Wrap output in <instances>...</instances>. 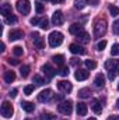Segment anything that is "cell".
Instances as JSON below:
<instances>
[{
	"mask_svg": "<svg viewBox=\"0 0 119 120\" xmlns=\"http://www.w3.org/2000/svg\"><path fill=\"white\" fill-rule=\"evenodd\" d=\"M14 80H16V73L14 71L10 70V71H6L4 73V81L6 82H13Z\"/></svg>",
	"mask_w": 119,
	"mask_h": 120,
	"instance_id": "cell-20",
	"label": "cell"
},
{
	"mask_svg": "<svg viewBox=\"0 0 119 120\" xmlns=\"http://www.w3.org/2000/svg\"><path fill=\"white\" fill-rule=\"evenodd\" d=\"M48 41H49V45L52 48H56V46H60L62 42H63V34L59 32V31H53L49 34L48 36Z\"/></svg>",
	"mask_w": 119,
	"mask_h": 120,
	"instance_id": "cell-1",
	"label": "cell"
},
{
	"mask_svg": "<svg viewBox=\"0 0 119 120\" xmlns=\"http://www.w3.org/2000/svg\"><path fill=\"white\" fill-rule=\"evenodd\" d=\"M77 36V39L81 42V43H88L90 42V35H88V32H86V31H81L79 35H76Z\"/></svg>",
	"mask_w": 119,
	"mask_h": 120,
	"instance_id": "cell-17",
	"label": "cell"
},
{
	"mask_svg": "<svg viewBox=\"0 0 119 120\" xmlns=\"http://www.w3.org/2000/svg\"><path fill=\"white\" fill-rule=\"evenodd\" d=\"M87 112H88L87 105H86L84 102H79V103H77V115H79V116H86Z\"/></svg>",
	"mask_w": 119,
	"mask_h": 120,
	"instance_id": "cell-14",
	"label": "cell"
},
{
	"mask_svg": "<svg viewBox=\"0 0 119 120\" xmlns=\"http://www.w3.org/2000/svg\"><path fill=\"white\" fill-rule=\"evenodd\" d=\"M52 3H55V4H59V3H63L64 0H51Z\"/></svg>",
	"mask_w": 119,
	"mask_h": 120,
	"instance_id": "cell-45",
	"label": "cell"
},
{
	"mask_svg": "<svg viewBox=\"0 0 119 120\" xmlns=\"http://www.w3.org/2000/svg\"><path fill=\"white\" fill-rule=\"evenodd\" d=\"M77 63H80V61H77V59H71V64H73V66H76Z\"/></svg>",
	"mask_w": 119,
	"mask_h": 120,
	"instance_id": "cell-47",
	"label": "cell"
},
{
	"mask_svg": "<svg viewBox=\"0 0 119 120\" xmlns=\"http://www.w3.org/2000/svg\"><path fill=\"white\" fill-rule=\"evenodd\" d=\"M90 77V71L87 70H83V68H79L76 73H74V78L79 80V81H83V80H87Z\"/></svg>",
	"mask_w": 119,
	"mask_h": 120,
	"instance_id": "cell-9",
	"label": "cell"
},
{
	"mask_svg": "<svg viewBox=\"0 0 119 120\" xmlns=\"http://www.w3.org/2000/svg\"><path fill=\"white\" fill-rule=\"evenodd\" d=\"M13 113H14V109H13L11 103L7 102V101H4V102L1 103V116H3L4 119H10V117L13 116Z\"/></svg>",
	"mask_w": 119,
	"mask_h": 120,
	"instance_id": "cell-4",
	"label": "cell"
},
{
	"mask_svg": "<svg viewBox=\"0 0 119 120\" xmlns=\"http://www.w3.org/2000/svg\"><path fill=\"white\" fill-rule=\"evenodd\" d=\"M111 55L112 56H119V43L112 45V49H111Z\"/></svg>",
	"mask_w": 119,
	"mask_h": 120,
	"instance_id": "cell-30",
	"label": "cell"
},
{
	"mask_svg": "<svg viewBox=\"0 0 119 120\" xmlns=\"http://www.w3.org/2000/svg\"><path fill=\"white\" fill-rule=\"evenodd\" d=\"M118 90H119V84H118Z\"/></svg>",
	"mask_w": 119,
	"mask_h": 120,
	"instance_id": "cell-50",
	"label": "cell"
},
{
	"mask_svg": "<svg viewBox=\"0 0 119 120\" xmlns=\"http://www.w3.org/2000/svg\"><path fill=\"white\" fill-rule=\"evenodd\" d=\"M34 90H35V85H27V87L24 88V94H25V95H31V94L34 92Z\"/></svg>",
	"mask_w": 119,
	"mask_h": 120,
	"instance_id": "cell-35",
	"label": "cell"
},
{
	"mask_svg": "<svg viewBox=\"0 0 119 120\" xmlns=\"http://www.w3.org/2000/svg\"><path fill=\"white\" fill-rule=\"evenodd\" d=\"M39 21H41V20H39V18H36V17H34V18H31V25H36V24H39Z\"/></svg>",
	"mask_w": 119,
	"mask_h": 120,
	"instance_id": "cell-41",
	"label": "cell"
},
{
	"mask_svg": "<svg viewBox=\"0 0 119 120\" xmlns=\"http://www.w3.org/2000/svg\"><path fill=\"white\" fill-rule=\"evenodd\" d=\"M91 109H92V112L97 113V115H99V113L102 112V105L99 103L98 99H94V101H92V103H91Z\"/></svg>",
	"mask_w": 119,
	"mask_h": 120,
	"instance_id": "cell-16",
	"label": "cell"
},
{
	"mask_svg": "<svg viewBox=\"0 0 119 120\" xmlns=\"http://www.w3.org/2000/svg\"><path fill=\"white\" fill-rule=\"evenodd\" d=\"M94 84H95V87H98V88H102L104 85H105V77H104V74H97L95 75V80H94Z\"/></svg>",
	"mask_w": 119,
	"mask_h": 120,
	"instance_id": "cell-15",
	"label": "cell"
},
{
	"mask_svg": "<svg viewBox=\"0 0 119 120\" xmlns=\"http://www.w3.org/2000/svg\"><path fill=\"white\" fill-rule=\"evenodd\" d=\"M112 31L115 35H119V20H116L114 24H112Z\"/></svg>",
	"mask_w": 119,
	"mask_h": 120,
	"instance_id": "cell-36",
	"label": "cell"
},
{
	"mask_svg": "<svg viewBox=\"0 0 119 120\" xmlns=\"http://www.w3.org/2000/svg\"><path fill=\"white\" fill-rule=\"evenodd\" d=\"M87 120H97L95 117H90V119H87Z\"/></svg>",
	"mask_w": 119,
	"mask_h": 120,
	"instance_id": "cell-49",
	"label": "cell"
},
{
	"mask_svg": "<svg viewBox=\"0 0 119 120\" xmlns=\"http://www.w3.org/2000/svg\"><path fill=\"white\" fill-rule=\"evenodd\" d=\"M81 31H83V27H81L80 24H71L70 28H69V32H70L71 35H79Z\"/></svg>",
	"mask_w": 119,
	"mask_h": 120,
	"instance_id": "cell-18",
	"label": "cell"
},
{
	"mask_svg": "<svg viewBox=\"0 0 119 120\" xmlns=\"http://www.w3.org/2000/svg\"><path fill=\"white\" fill-rule=\"evenodd\" d=\"M20 74H21V77H28V74H30V66H23L21 68H20Z\"/></svg>",
	"mask_w": 119,
	"mask_h": 120,
	"instance_id": "cell-27",
	"label": "cell"
},
{
	"mask_svg": "<svg viewBox=\"0 0 119 120\" xmlns=\"http://www.w3.org/2000/svg\"><path fill=\"white\" fill-rule=\"evenodd\" d=\"M52 60H53L58 66H63V63H64V56H63V55H55V56L52 57Z\"/></svg>",
	"mask_w": 119,
	"mask_h": 120,
	"instance_id": "cell-25",
	"label": "cell"
},
{
	"mask_svg": "<svg viewBox=\"0 0 119 120\" xmlns=\"http://www.w3.org/2000/svg\"><path fill=\"white\" fill-rule=\"evenodd\" d=\"M109 13L112 15H119V8L116 6H109Z\"/></svg>",
	"mask_w": 119,
	"mask_h": 120,
	"instance_id": "cell-37",
	"label": "cell"
},
{
	"mask_svg": "<svg viewBox=\"0 0 119 120\" xmlns=\"http://www.w3.org/2000/svg\"><path fill=\"white\" fill-rule=\"evenodd\" d=\"M25 120H31V119H25Z\"/></svg>",
	"mask_w": 119,
	"mask_h": 120,
	"instance_id": "cell-51",
	"label": "cell"
},
{
	"mask_svg": "<svg viewBox=\"0 0 119 120\" xmlns=\"http://www.w3.org/2000/svg\"><path fill=\"white\" fill-rule=\"evenodd\" d=\"M35 10H36V13H38V14H41V13L44 11V4L36 3V4H35Z\"/></svg>",
	"mask_w": 119,
	"mask_h": 120,
	"instance_id": "cell-40",
	"label": "cell"
},
{
	"mask_svg": "<svg viewBox=\"0 0 119 120\" xmlns=\"http://www.w3.org/2000/svg\"><path fill=\"white\" fill-rule=\"evenodd\" d=\"M119 66V60H108L107 63H105V67L108 68V70H112V68H116Z\"/></svg>",
	"mask_w": 119,
	"mask_h": 120,
	"instance_id": "cell-22",
	"label": "cell"
},
{
	"mask_svg": "<svg viewBox=\"0 0 119 120\" xmlns=\"http://www.w3.org/2000/svg\"><path fill=\"white\" fill-rule=\"evenodd\" d=\"M52 98V90H44L38 95V101L39 102H48Z\"/></svg>",
	"mask_w": 119,
	"mask_h": 120,
	"instance_id": "cell-12",
	"label": "cell"
},
{
	"mask_svg": "<svg viewBox=\"0 0 119 120\" xmlns=\"http://www.w3.org/2000/svg\"><path fill=\"white\" fill-rule=\"evenodd\" d=\"M34 82H36V85H44L45 80L41 75H34Z\"/></svg>",
	"mask_w": 119,
	"mask_h": 120,
	"instance_id": "cell-32",
	"label": "cell"
},
{
	"mask_svg": "<svg viewBox=\"0 0 119 120\" xmlns=\"http://www.w3.org/2000/svg\"><path fill=\"white\" fill-rule=\"evenodd\" d=\"M116 106H118V109H119V99L116 101Z\"/></svg>",
	"mask_w": 119,
	"mask_h": 120,
	"instance_id": "cell-48",
	"label": "cell"
},
{
	"mask_svg": "<svg viewBox=\"0 0 119 120\" xmlns=\"http://www.w3.org/2000/svg\"><path fill=\"white\" fill-rule=\"evenodd\" d=\"M69 50H70L73 55H84V53H86V49H84L83 46L77 45V43H71V45L69 46Z\"/></svg>",
	"mask_w": 119,
	"mask_h": 120,
	"instance_id": "cell-10",
	"label": "cell"
},
{
	"mask_svg": "<svg viewBox=\"0 0 119 120\" xmlns=\"http://www.w3.org/2000/svg\"><path fill=\"white\" fill-rule=\"evenodd\" d=\"M21 108H23L25 112H28V113L34 112V109H35L34 103H31V102H23V103H21Z\"/></svg>",
	"mask_w": 119,
	"mask_h": 120,
	"instance_id": "cell-21",
	"label": "cell"
},
{
	"mask_svg": "<svg viewBox=\"0 0 119 120\" xmlns=\"http://www.w3.org/2000/svg\"><path fill=\"white\" fill-rule=\"evenodd\" d=\"M86 66L88 67L90 70H94V68L97 67V63H95L94 60H86Z\"/></svg>",
	"mask_w": 119,
	"mask_h": 120,
	"instance_id": "cell-34",
	"label": "cell"
},
{
	"mask_svg": "<svg viewBox=\"0 0 119 120\" xmlns=\"http://www.w3.org/2000/svg\"><path fill=\"white\" fill-rule=\"evenodd\" d=\"M39 27H41L42 30H48V28H49V21H48L46 18H42V20L39 21Z\"/></svg>",
	"mask_w": 119,
	"mask_h": 120,
	"instance_id": "cell-29",
	"label": "cell"
},
{
	"mask_svg": "<svg viewBox=\"0 0 119 120\" xmlns=\"http://www.w3.org/2000/svg\"><path fill=\"white\" fill-rule=\"evenodd\" d=\"M4 21H6V24H16V22H17V17H16L14 14H11V15L6 17Z\"/></svg>",
	"mask_w": 119,
	"mask_h": 120,
	"instance_id": "cell-28",
	"label": "cell"
},
{
	"mask_svg": "<svg viewBox=\"0 0 119 120\" xmlns=\"http://www.w3.org/2000/svg\"><path fill=\"white\" fill-rule=\"evenodd\" d=\"M8 63H10L11 66H17V64H18L20 61H18L17 59H11V57H10V59H8Z\"/></svg>",
	"mask_w": 119,
	"mask_h": 120,
	"instance_id": "cell-42",
	"label": "cell"
},
{
	"mask_svg": "<svg viewBox=\"0 0 119 120\" xmlns=\"http://www.w3.org/2000/svg\"><path fill=\"white\" fill-rule=\"evenodd\" d=\"M32 41H34V45H35L36 49H44L45 42H44V39L41 38V35L38 32H32Z\"/></svg>",
	"mask_w": 119,
	"mask_h": 120,
	"instance_id": "cell-6",
	"label": "cell"
},
{
	"mask_svg": "<svg viewBox=\"0 0 119 120\" xmlns=\"http://www.w3.org/2000/svg\"><path fill=\"white\" fill-rule=\"evenodd\" d=\"M52 22L55 25H62L63 24V14L62 11H55L53 15H52Z\"/></svg>",
	"mask_w": 119,
	"mask_h": 120,
	"instance_id": "cell-13",
	"label": "cell"
},
{
	"mask_svg": "<svg viewBox=\"0 0 119 120\" xmlns=\"http://www.w3.org/2000/svg\"><path fill=\"white\" fill-rule=\"evenodd\" d=\"M90 95H91V91H90V88H81V90L79 91V96H80V98H83V99L90 98Z\"/></svg>",
	"mask_w": 119,
	"mask_h": 120,
	"instance_id": "cell-23",
	"label": "cell"
},
{
	"mask_svg": "<svg viewBox=\"0 0 119 120\" xmlns=\"http://www.w3.org/2000/svg\"><path fill=\"white\" fill-rule=\"evenodd\" d=\"M17 92H18L17 90H13V91H10V94H8V95H10V98H16V96H17Z\"/></svg>",
	"mask_w": 119,
	"mask_h": 120,
	"instance_id": "cell-43",
	"label": "cell"
},
{
	"mask_svg": "<svg viewBox=\"0 0 119 120\" xmlns=\"http://www.w3.org/2000/svg\"><path fill=\"white\" fill-rule=\"evenodd\" d=\"M58 110H59L62 115H70L73 112V103H71V101L62 102L59 106H58Z\"/></svg>",
	"mask_w": 119,
	"mask_h": 120,
	"instance_id": "cell-5",
	"label": "cell"
},
{
	"mask_svg": "<svg viewBox=\"0 0 119 120\" xmlns=\"http://www.w3.org/2000/svg\"><path fill=\"white\" fill-rule=\"evenodd\" d=\"M16 7H17V11L20 14H28L31 10V4H30V0H17L16 3Z\"/></svg>",
	"mask_w": 119,
	"mask_h": 120,
	"instance_id": "cell-3",
	"label": "cell"
},
{
	"mask_svg": "<svg viewBox=\"0 0 119 120\" xmlns=\"http://www.w3.org/2000/svg\"><path fill=\"white\" fill-rule=\"evenodd\" d=\"M42 73H44L48 78H53L55 74H56V70H55L51 64H44V66H42Z\"/></svg>",
	"mask_w": 119,
	"mask_h": 120,
	"instance_id": "cell-8",
	"label": "cell"
},
{
	"mask_svg": "<svg viewBox=\"0 0 119 120\" xmlns=\"http://www.w3.org/2000/svg\"><path fill=\"white\" fill-rule=\"evenodd\" d=\"M13 52H14L16 56H21V55L24 53V49H23L21 46H14V48H13Z\"/></svg>",
	"mask_w": 119,
	"mask_h": 120,
	"instance_id": "cell-31",
	"label": "cell"
},
{
	"mask_svg": "<svg viewBox=\"0 0 119 120\" xmlns=\"http://www.w3.org/2000/svg\"><path fill=\"white\" fill-rule=\"evenodd\" d=\"M59 74L62 75V77H67V75H69V67L62 66V68L59 70Z\"/></svg>",
	"mask_w": 119,
	"mask_h": 120,
	"instance_id": "cell-33",
	"label": "cell"
},
{
	"mask_svg": "<svg viewBox=\"0 0 119 120\" xmlns=\"http://www.w3.org/2000/svg\"><path fill=\"white\" fill-rule=\"evenodd\" d=\"M118 74H119V68L118 67H116V68H112V70L108 71V78L112 81V80H115V78L118 77Z\"/></svg>",
	"mask_w": 119,
	"mask_h": 120,
	"instance_id": "cell-24",
	"label": "cell"
},
{
	"mask_svg": "<svg viewBox=\"0 0 119 120\" xmlns=\"http://www.w3.org/2000/svg\"><path fill=\"white\" fill-rule=\"evenodd\" d=\"M13 13H11V6L10 4H7V3H4L3 6H1V15H4V18L6 17H8V15H11Z\"/></svg>",
	"mask_w": 119,
	"mask_h": 120,
	"instance_id": "cell-19",
	"label": "cell"
},
{
	"mask_svg": "<svg viewBox=\"0 0 119 120\" xmlns=\"http://www.w3.org/2000/svg\"><path fill=\"white\" fill-rule=\"evenodd\" d=\"M108 120H119V116H111L108 117Z\"/></svg>",
	"mask_w": 119,
	"mask_h": 120,
	"instance_id": "cell-46",
	"label": "cell"
},
{
	"mask_svg": "<svg viewBox=\"0 0 119 120\" xmlns=\"http://www.w3.org/2000/svg\"><path fill=\"white\" fill-rule=\"evenodd\" d=\"M41 119L42 120H53V115L52 113H42Z\"/></svg>",
	"mask_w": 119,
	"mask_h": 120,
	"instance_id": "cell-38",
	"label": "cell"
},
{
	"mask_svg": "<svg viewBox=\"0 0 119 120\" xmlns=\"http://www.w3.org/2000/svg\"><path fill=\"white\" fill-rule=\"evenodd\" d=\"M87 3H88L87 0H74V7L79 8V10H83V8L86 7Z\"/></svg>",
	"mask_w": 119,
	"mask_h": 120,
	"instance_id": "cell-26",
	"label": "cell"
},
{
	"mask_svg": "<svg viewBox=\"0 0 119 120\" xmlns=\"http://www.w3.org/2000/svg\"><path fill=\"white\" fill-rule=\"evenodd\" d=\"M105 32H107V21L105 20H97L94 24V35L97 38H101L105 35Z\"/></svg>",
	"mask_w": 119,
	"mask_h": 120,
	"instance_id": "cell-2",
	"label": "cell"
},
{
	"mask_svg": "<svg viewBox=\"0 0 119 120\" xmlns=\"http://www.w3.org/2000/svg\"><path fill=\"white\" fill-rule=\"evenodd\" d=\"M42 1H46V0H42Z\"/></svg>",
	"mask_w": 119,
	"mask_h": 120,
	"instance_id": "cell-52",
	"label": "cell"
},
{
	"mask_svg": "<svg viewBox=\"0 0 119 120\" xmlns=\"http://www.w3.org/2000/svg\"><path fill=\"white\" fill-rule=\"evenodd\" d=\"M58 88H59L62 92H64V94H69V92H71V90H73L71 82L64 81V80H62V81H59V82H58Z\"/></svg>",
	"mask_w": 119,
	"mask_h": 120,
	"instance_id": "cell-7",
	"label": "cell"
},
{
	"mask_svg": "<svg viewBox=\"0 0 119 120\" xmlns=\"http://www.w3.org/2000/svg\"><path fill=\"white\" fill-rule=\"evenodd\" d=\"M87 1H88L90 4H92V6H97V4H98V1H99V0H87Z\"/></svg>",
	"mask_w": 119,
	"mask_h": 120,
	"instance_id": "cell-44",
	"label": "cell"
},
{
	"mask_svg": "<svg viewBox=\"0 0 119 120\" xmlns=\"http://www.w3.org/2000/svg\"><path fill=\"white\" fill-rule=\"evenodd\" d=\"M105 46H107V41H99L98 45H97V49H98V50H104Z\"/></svg>",
	"mask_w": 119,
	"mask_h": 120,
	"instance_id": "cell-39",
	"label": "cell"
},
{
	"mask_svg": "<svg viewBox=\"0 0 119 120\" xmlns=\"http://www.w3.org/2000/svg\"><path fill=\"white\" fill-rule=\"evenodd\" d=\"M23 38H24V32L21 30H13L8 34V39L10 41H18V39H23Z\"/></svg>",
	"mask_w": 119,
	"mask_h": 120,
	"instance_id": "cell-11",
	"label": "cell"
}]
</instances>
